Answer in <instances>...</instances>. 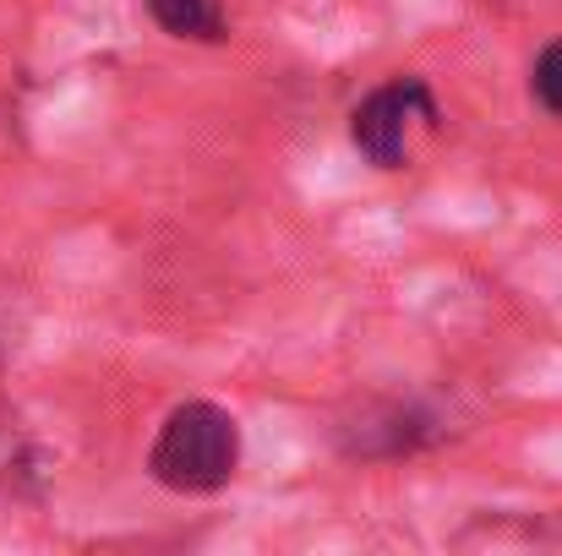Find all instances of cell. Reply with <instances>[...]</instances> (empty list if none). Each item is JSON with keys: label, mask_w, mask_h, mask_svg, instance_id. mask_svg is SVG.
<instances>
[{"label": "cell", "mask_w": 562, "mask_h": 556, "mask_svg": "<svg viewBox=\"0 0 562 556\" xmlns=\"http://www.w3.org/2000/svg\"><path fill=\"white\" fill-rule=\"evenodd\" d=\"M235 469H240V425L229 409H218L207 398L170 409L148 447V475L181 497H207V491L229 486Z\"/></svg>", "instance_id": "obj_1"}, {"label": "cell", "mask_w": 562, "mask_h": 556, "mask_svg": "<svg viewBox=\"0 0 562 556\" xmlns=\"http://www.w3.org/2000/svg\"><path fill=\"white\" fill-rule=\"evenodd\" d=\"M415 115L426 126H437L431 88L420 77H393V82H382L376 93L361 99V110L350 115V137H356V148L372 159L376 170H398L404 154H409V121Z\"/></svg>", "instance_id": "obj_2"}, {"label": "cell", "mask_w": 562, "mask_h": 556, "mask_svg": "<svg viewBox=\"0 0 562 556\" xmlns=\"http://www.w3.org/2000/svg\"><path fill=\"white\" fill-rule=\"evenodd\" d=\"M154 22L176 38H196V44H218L229 27H224V11L213 0H148Z\"/></svg>", "instance_id": "obj_3"}, {"label": "cell", "mask_w": 562, "mask_h": 556, "mask_svg": "<svg viewBox=\"0 0 562 556\" xmlns=\"http://www.w3.org/2000/svg\"><path fill=\"white\" fill-rule=\"evenodd\" d=\"M530 88H536L541 110H552L562 121V44H547V49H541V60H536V71H530Z\"/></svg>", "instance_id": "obj_4"}]
</instances>
